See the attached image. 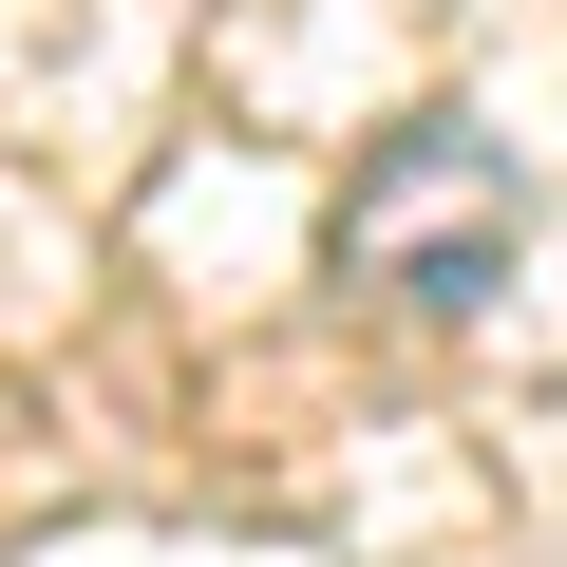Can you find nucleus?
<instances>
[{"label": "nucleus", "mask_w": 567, "mask_h": 567, "mask_svg": "<svg viewBox=\"0 0 567 567\" xmlns=\"http://www.w3.org/2000/svg\"><path fill=\"white\" fill-rule=\"evenodd\" d=\"M360 284H398V303H492L511 284V152L473 133V114H416L398 152H379V189H360Z\"/></svg>", "instance_id": "1"}]
</instances>
